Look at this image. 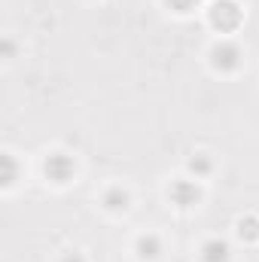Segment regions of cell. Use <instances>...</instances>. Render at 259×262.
I'll use <instances>...</instances> for the list:
<instances>
[{
  "label": "cell",
  "instance_id": "cell-10",
  "mask_svg": "<svg viewBox=\"0 0 259 262\" xmlns=\"http://www.w3.org/2000/svg\"><path fill=\"white\" fill-rule=\"evenodd\" d=\"M235 226H238V238H241V241H259V216L247 213V216H241Z\"/></svg>",
  "mask_w": 259,
  "mask_h": 262
},
{
  "label": "cell",
  "instance_id": "cell-4",
  "mask_svg": "<svg viewBox=\"0 0 259 262\" xmlns=\"http://www.w3.org/2000/svg\"><path fill=\"white\" fill-rule=\"evenodd\" d=\"M168 198H171V204H177V207H195L198 201H201V186H198V180L192 177H180V180H174L171 186H168Z\"/></svg>",
  "mask_w": 259,
  "mask_h": 262
},
{
  "label": "cell",
  "instance_id": "cell-9",
  "mask_svg": "<svg viewBox=\"0 0 259 262\" xmlns=\"http://www.w3.org/2000/svg\"><path fill=\"white\" fill-rule=\"evenodd\" d=\"M186 171L192 174L195 180H204V177H210V174H213V159H210L207 152H195L192 159L186 162Z\"/></svg>",
  "mask_w": 259,
  "mask_h": 262
},
{
  "label": "cell",
  "instance_id": "cell-7",
  "mask_svg": "<svg viewBox=\"0 0 259 262\" xmlns=\"http://www.w3.org/2000/svg\"><path fill=\"white\" fill-rule=\"evenodd\" d=\"M229 256H232V250H229V244L223 238H207L201 244V250H198L201 262H229Z\"/></svg>",
  "mask_w": 259,
  "mask_h": 262
},
{
  "label": "cell",
  "instance_id": "cell-3",
  "mask_svg": "<svg viewBox=\"0 0 259 262\" xmlns=\"http://www.w3.org/2000/svg\"><path fill=\"white\" fill-rule=\"evenodd\" d=\"M43 174H46L49 183L64 186V183L73 180V174H76V162H73V156H67L61 149L46 152V159H43Z\"/></svg>",
  "mask_w": 259,
  "mask_h": 262
},
{
  "label": "cell",
  "instance_id": "cell-6",
  "mask_svg": "<svg viewBox=\"0 0 259 262\" xmlns=\"http://www.w3.org/2000/svg\"><path fill=\"white\" fill-rule=\"evenodd\" d=\"M128 204H131V195H128V189H122V186H107L104 195H101V207L107 213H125Z\"/></svg>",
  "mask_w": 259,
  "mask_h": 262
},
{
  "label": "cell",
  "instance_id": "cell-13",
  "mask_svg": "<svg viewBox=\"0 0 259 262\" xmlns=\"http://www.w3.org/2000/svg\"><path fill=\"white\" fill-rule=\"evenodd\" d=\"M58 262H85V256H82L79 250H67V253H61V259Z\"/></svg>",
  "mask_w": 259,
  "mask_h": 262
},
{
  "label": "cell",
  "instance_id": "cell-1",
  "mask_svg": "<svg viewBox=\"0 0 259 262\" xmlns=\"http://www.w3.org/2000/svg\"><path fill=\"white\" fill-rule=\"evenodd\" d=\"M207 21H210L213 31L232 34V31H238V25L244 21V9H241L235 0H213L210 9H207Z\"/></svg>",
  "mask_w": 259,
  "mask_h": 262
},
{
  "label": "cell",
  "instance_id": "cell-12",
  "mask_svg": "<svg viewBox=\"0 0 259 262\" xmlns=\"http://www.w3.org/2000/svg\"><path fill=\"white\" fill-rule=\"evenodd\" d=\"M3 58H6V61H12V58H15V40H12V37H6V40H3Z\"/></svg>",
  "mask_w": 259,
  "mask_h": 262
},
{
  "label": "cell",
  "instance_id": "cell-8",
  "mask_svg": "<svg viewBox=\"0 0 259 262\" xmlns=\"http://www.w3.org/2000/svg\"><path fill=\"white\" fill-rule=\"evenodd\" d=\"M0 165H3V174H0V180H3V189H12L15 183H18V174H21V168H18V159L6 149L3 156H0Z\"/></svg>",
  "mask_w": 259,
  "mask_h": 262
},
{
  "label": "cell",
  "instance_id": "cell-2",
  "mask_svg": "<svg viewBox=\"0 0 259 262\" xmlns=\"http://www.w3.org/2000/svg\"><path fill=\"white\" fill-rule=\"evenodd\" d=\"M207 58H210V67H213L217 73H235L238 67L244 64V52H241V46L232 43V40L213 43L210 52H207Z\"/></svg>",
  "mask_w": 259,
  "mask_h": 262
},
{
  "label": "cell",
  "instance_id": "cell-5",
  "mask_svg": "<svg viewBox=\"0 0 259 262\" xmlns=\"http://www.w3.org/2000/svg\"><path fill=\"white\" fill-rule=\"evenodd\" d=\"M134 253H137L140 262H156V259H162L165 244H162V238L156 232H143V235L134 238Z\"/></svg>",
  "mask_w": 259,
  "mask_h": 262
},
{
  "label": "cell",
  "instance_id": "cell-11",
  "mask_svg": "<svg viewBox=\"0 0 259 262\" xmlns=\"http://www.w3.org/2000/svg\"><path fill=\"white\" fill-rule=\"evenodd\" d=\"M174 12H180V15H186V12H192L195 6H198V0H165Z\"/></svg>",
  "mask_w": 259,
  "mask_h": 262
}]
</instances>
